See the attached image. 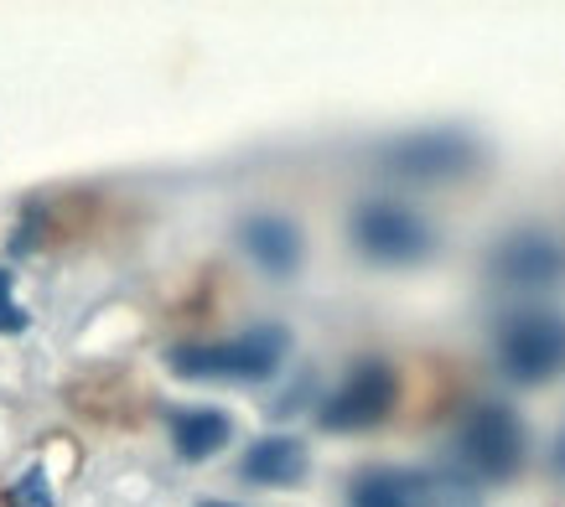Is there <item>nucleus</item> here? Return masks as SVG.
Returning <instances> with one entry per match:
<instances>
[{
	"label": "nucleus",
	"instance_id": "2eb2a0df",
	"mask_svg": "<svg viewBox=\"0 0 565 507\" xmlns=\"http://www.w3.org/2000/svg\"><path fill=\"white\" fill-rule=\"evenodd\" d=\"M550 461H555V472H561V476H565V435H561V440H555V456H550Z\"/></svg>",
	"mask_w": 565,
	"mask_h": 507
},
{
	"label": "nucleus",
	"instance_id": "7ed1b4c3",
	"mask_svg": "<svg viewBox=\"0 0 565 507\" xmlns=\"http://www.w3.org/2000/svg\"><path fill=\"white\" fill-rule=\"evenodd\" d=\"M524 451H530V435H524V420L509 404L488 399V404L467 409L462 430H457V456H462L467 476L509 482L524 466Z\"/></svg>",
	"mask_w": 565,
	"mask_h": 507
},
{
	"label": "nucleus",
	"instance_id": "4468645a",
	"mask_svg": "<svg viewBox=\"0 0 565 507\" xmlns=\"http://www.w3.org/2000/svg\"><path fill=\"white\" fill-rule=\"evenodd\" d=\"M26 305L17 301V290H11V270H0V337H17V332H26Z\"/></svg>",
	"mask_w": 565,
	"mask_h": 507
},
{
	"label": "nucleus",
	"instance_id": "f03ea898",
	"mask_svg": "<svg viewBox=\"0 0 565 507\" xmlns=\"http://www.w3.org/2000/svg\"><path fill=\"white\" fill-rule=\"evenodd\" d=\"M493 347L509 384H524V389L550 384L565 373V316L545 305H524L514 316H503Z\"/></svg>",
	"mask_w": 565,
	"mask_h": 507
},
{
	"label": "nucleus",
	"instance_id": "0eeeda50",
	"mask_svg": "<svg viewBox=\"0 0 565 507\" xmlns=\"http://www.w3.org/2000/svg\"><path fill=\"white\" fill-rule=\"evenodd\" d=\"M493 274L509 285H555L565 274V244L545 228H519L493 249Z\"/></svg>",
	"mask_w": 565,
	"mask_h": 507
},
{
	"label": "nucleus",
	"instance_id": "9b49d317",
	"mask_svg": "<svg viewBox=\"0 0 565 507\" xmlns=\"http://www.w3.org/2000/svg\"><path fill=\"white\" fill-rule=\"evenodd\" d=\"M399 492L411 507H482L478 487L451 472H399Z\"/></svg>",
	"mask_w": 565,
	"mask_h": 507
},
{
	"label": "nucleus",
	"instance_id": "423d86ee",
	"mask_svg": "<svg viewBox=\"0 0 565 507\" xmlns=\"http://www.w3.org/2000/svg\"><path fill=\"white\" fill-rule=\"evenodd\" d=\"M379 161H384V171L399 176V182H420V186L457 182V176H467V171L478 166V145L467 136H457V130H426V136L394 140Z\"/></svg>",
	"mask_w": 565,
	"mask_h": 507
},
{
	"label": "nucleus",
	"instance_id": "20e7f679",
	"mask_svg": "<svg viewBox=\"0 0 565 507\" xmlns=\"http://www.w3.org/2000/svg\"><path fill=\"white\" fill-rule=\"evenodd\" d=\"M394 399H399V378L384 357H359L348 378L322 399L317 409V424L322 430H338V435H353V430H374V424L390 420Z\"/></svg>",
	"mask_w": 565,
	"mask_h": 507
},
{
	"label": "nucleus",
	"instance_id": "9d476101",
	"mask_svg": "<svg viewBox=\"0 0 565 507\" xmlns=\"http://www.w3.org/2000/svg\"><path fill=\"white\" fill-rule=\"evenodd\" d=\"M234 435V420L223 409H177L172 414V445L182 461H207L218 456Z\"/></svg>",
	"mask_w": 565,
	"mask_h": 507
},
{
	"label": "nucleus",
	"instance_id": "f257e3e1",
	"mask_svg": "<svg viewBox=\"0 0 565 507\" xmlns=\"http://www.w3.org/2000/svg\"><path fill=\"white\" fill-rule=\"evenodd\" d=\"M291 353L286 326H249L223 342H177L167 347V368L188 384H265Z\"/></svg>",
	"mask_w": 565,
	"mask_h": 507
},
{
	"label": "nucleus",
	"instance_id": "dca6fc26",
	"mask_svg": "<svg viewBox=\"0 0 565 507\" xmlns=\"http://www.w3.org/2000/svg\"><path fill=\"white\" fill-rule=\"evenodd\" d=\"M203 507H239V503H203Z\"/></svg>",
	"mask_w": 565,
	"mask_h": 507
},
{
	"label": "nucleus",
	"instance_id": "39448f33",
	"mask_svg": "<svg viewBox=\"0 0 565 507\" xmlns=\"http://www.w3.org/2000/svg\"><path fill=\"white\" fill-rule=\"evenodd\" d=\"M353 244L374 265H420L436 249V234L405 203H363L353 213Z\"/></svg>",
	"mask_w": 565,
	"mask_h": 507
},
{
	"label": "nucleus",
	"instance_id": "f8f14e48",
	"mask_svg": "<svg viewBox=\"0 0 565 507\" xmlns=\"http://www.w3.org/2000/svg\"><path fill=\"white\" fill-rule=\"evenodd\" d=\"M348 507H411L399 492V472H363L348 492Z\"/></svg>",
	"mask_w": 565,
	"mask_h": 507
},
{
	"label": "nucleus",
	"instance_id": "6e6552de",
	"mask_svg": "<svg viewBox=\"0 0 565 507\" xmlns=\"http://www.w3.org/2000/svg\"><path fill=\"white\" fill-rule=\"evenodd\" d=\"M239 476L255 487H296L307 476V445L296 435H265L255 440L239 461Z\"/></svg>",
	"mask_w": 565,
	"mask_h": 507
},
{
	"label": "nucleus",
	"instance_id": "ddd939ff",
	"mask_svg": "<svg viewBox=\"0 0 565 507\" xmlns=\"http://www.w3.org/2000/svg\"><path fill=\"white\" fill-rule=\"evenodd\" d=\"M6 503L11 507H52V487H47V472L32 466V472L17 476V487L6 492Z\"/></svg>",
	"mask_w": 565,
	"mask_h": 507
},
{
	"label": "nucleus",
	"instance_id": "1a4fd4ad",
	"mask_svg": "<svg viewBox=\"0 0 565 507\" xmlns=\"http://www.w3.org/2000/svg\"><path fill=\"white\" fill-rule=\"evenodd\" d=\"M239 238L265 274H291L296 265H301V228H296L291 218H275V213L249 218L239 228Z\"/></svg>",
	"mask_w": 565,
	"mask_h": 507
}]
</instances>
